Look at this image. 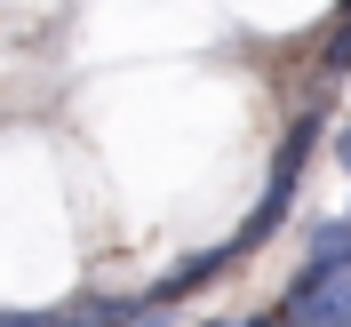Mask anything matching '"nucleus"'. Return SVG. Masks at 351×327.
Masks as SVG:
<instances>
[{
  "label": "nucleus",
  "mask_w": 351,
  "mask_h": 327,
  "mask_svg": "<svg viewBox=\"0 0 351 327\" xmlns=\"http://www.w3.org/2000/svg\"><path fill=\"white\" fill-rule=\"evenodd\" d=\"M287 327H351V263H304L280 295Z\"/></svg>",
  "instance_id": "1"
},
{
  "label": "nucleus",
  "mask_w": 351,
  "mask_h": 327,
  "mask_svg": "<svg viewBox=\"0 0 351 327\" xmlns=\"http://www.w3.org/2000/svg\"><path fill=\"white\" fill-rule=\"evenodd\" d=\"M0 327H48V311H0Z\"/></svg>",
  "instance_id": "4"
},
{
  "label": "nucleus",
  "mask_w": 351,
  "mask_h": 327,
  "mask_svg": "<svg viewBox=\"0 0 351 327\" xmlns=\"http://www.w3.org/2000/svg\"><path fill=\"white\" fill-rule=\"evenodd\" d=\"M343 216H351V208H343Z\"/></svg>",
  "instance_id": "7"
},
{
  "label": "nucleus",
  "mask_w": 351,
  "mask_h": 327,
  "mask_svg": "<svg viewBox=\"0 0 351 327\" xmlns=\"http://www.w3.org/2000/svg\"><path fill=\"white\" fill-rule=\"evenodd\" d=\"M335 168L351 175V112H343V128H335Z\"/></svg>",
  "instance_id": "3"
},
{
  "label": "nucleus",
  "mask_w": 351,
  "mask_h": 327,
  "mask_svg": "<svg viewBox=\"0 0 351 327\" xmlns=\"http://www.w3.org/2000/svg\"><path fill=\"white\" fill-rule=\"evenodd\" d=\"M247 327H287V319H280V311H271V319H247Z\"/></svg>",
  "instance_id": "5"
},
{
  "label": "nucleus",
  "mask_w": 351,
  "mask_h": 327,
  "mask_svg": "<svg viewBox=\"0 0 351 327\" xmlns=\"http://www.w3.org/2000/svg\"><path fill=\"white\" fill-rule=\"evenodd\" d=\"M199 327H247V319H199Z\"/></svg>",
  "instance_id": "6"
},
{
  "label": "nucleus",
  "mask_w": 351,
  "mask_h": 327,
  "mask_svg": "<svg viewBox=\"0 0 351 327\" xmlns=\"http://www.w3.org/2000/svg\"><path fill=\"white\" fill-rule=\"evenodd\" d=\"M223 263H240V256H232V240H223V247H208V256H184V263L168 271V280L152 287V304H176V295H192V287H208V280L223 271Z\"/></svg>",
  "instance_id": "2"
}]
</instances>
